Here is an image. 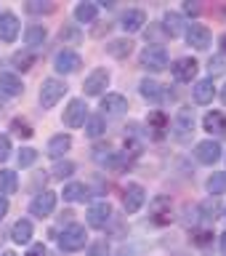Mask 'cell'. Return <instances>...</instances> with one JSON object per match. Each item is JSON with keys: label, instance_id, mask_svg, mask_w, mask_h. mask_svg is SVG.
<instances>
[{"label": "cell", "instance_id": "6da1fadb", "mask_svg": "<svg viewBox=\"0 0 226 256\" xmlns=\"http://www.w3.org/2000/svg\"><path fill=\"white\" fill-rule=\"evenodd\" d=\"M85 240H88V235H85L83 224H69L59 235V246H61V251H80L85 246Z\"/></svg>", "mask_w": 226, "mask_h": 256}, {"label": "cell", "instance_id": "7a4b0ae2", "mask_svg": "<svg viewBox=\"0 0 226 256\" xmlns=\"http://www.w3.org/2000/svg\"><path fill=\"white\" fill-rule=\"evenodd\" d=\"M141 67L149 72H163L168 67V51L163 46H149L141 51Z\"/></svg>", "mask_w": 226, "mask_h": 256}, {"label": "cell", "instance_id": "3957f363", "mask_svg": "<svg viewBox=\"0 0 226 256\" xmlns=\"http://www.w3.org/2000/svg\"><path fill=\"white\" fill-rule=\"evenodd\" d=\"M64 94H67V86L56 78H48L43 83V88H40V104H43L45 110H51L59 104V99H64Z\"/></svg>", "mask_w": 226, "mask_h": 256}, {"label": "cell", "instance_id": "277c9868", "mask_svg": "<svg viewBox=\"0 0 226 256\" xmlns=\"http://www.w3.org/2000/svg\"><path fill=\"white\" fill-rule=\"evenodd\" d=\"M144 203H147V192H144L141 184H128L123 190V208L128 214H139Z\"/></svg>", "mask_w": 226, "mask_h": 256}, {"label": "cell", "instance_id": "5b68a950", "mask_svg": "<svg viewBox=\"0 0 226 256\" xmlns=\"http://www.w3.org/2000/svg\"><path fill=\"white\" fill-rule=\"evenodd\" d=\"M53 208H56V195H53L51 190H45V192H40V195L32 198L29 214H35L37 219H45V216L53 214Z\"/></svg>", "mask_w": 226, "mask_h": 256}, {"label": "cell", "instance_id": "8992f818", "mask_svg": "<svg viewBox=\"0 0 226 256\" xmlns=\"http://www.w3.org/2000/svg\"><path fill=\"white\" fill-rule=\"evenodd\" d=\"M85 120H88L85 102L83 99H72L69 107L64 110V126L67 128H80V126H85Z\"/></svg>", "mask_w": 226, "mask_h": 256}, {"label": "cell", "instance_id": "52a82bcc", "mask_svg": "<svg viewBox=\"0 0 226 256\" xmlns=\"http://www.w3.org/2000/svg\"><path fill=\"white\" fill-rule=\"evenodd\" d=\"M107 86H109V72L99 67V70H93L91 75L85 78L83 91H85V96H99V94L107 91Z\"/></svg>", "mask_w": 226, "mask_h": 256}, {"label": "cell", "instance_id": "ba28073f", "mask_svg": "<svg viewBox=\"0 0 226 256\" xmlns=\"http://www.w3.org/2000/svg\"><path fill=\"white\" fill-rule=\"evenodd\" d=\"M187 43L192 48H197V51H205V48L213 43V32L208 30L205 24H192L187 30Z\"/></svg>", "mask_w": 226, "mask_h": 256}, {"label": "cell", "instance_id": "9c48e42d", "mask_svg": "<svg viewBox=\"0 0 226 256\" xmlns=\"http://www.w3.org/2000/svg\"><path fill=\"white\" fill-rule=\"evenodd\" d=\"M112 219V208L109 203H96L88 208V214H85V222H88V227H93V230H104L109 224Z\"/></svg>", "mask_w": 226, "mask_h": 256}, {"label": "cell", "instance_id": "30bf717a", "mask_svg": "<svg viewBox=\"0 0 226 256\" xmlns=\"http://www.w3.org/2000/svg\"><path fill=\"white\" fill-rule=\"evenodd\" d=\"M80 64H83V59H80L75 51H59L53 59V67L59 75H72V72L80 70Z\"/></svg>", "mask_w": 226, "mask_h": 256}, {"label": "cell", "instance_id": "8fae6325", "mask_svg": "<svg viewBox=\"0 0 226 256\" xmlns=\"http://www.w3.org/2000/svg\"><path fill=\"white\" fill-rule=\"evenodd\" d=\"M171 131H173L176 139H187V136L195 131V115H192V110H187V107L179 110V115H176Z\"/></svg>", "mask_w": 226, "mask_h": 256}, {"label": "cell", "instance_id": "7c38bea8", "mask_svg": "<svg viewBox=\"0 0 226 256\" xmlns=\"http://www.w3.org/2000/svg\"><path fill=\"white\" fill-rule=\"evenodd\" d=\"M195 155H197V160H200V163H205V166H213L216 160L221 158V144H219V142H213V139H205V142H200V144H197Z\"/></svg>", "mask_w": 226, "mask_h": 256}, {"label": "cell", "instance_id": "4fadbf2b", "mask_svg": "<svg viewBox=\"0 0 226 256\" xmlns=\"http://www.w3.org/2000/svg\"><path fill=\"white\" fill-rule=\"evenodd\" d=\"M149 219L155 222V224H171L173 219V214H171V200L168 198H155L152 200V214H149Z\"/></svg>", "mask_w": 226, "mask_h": 256}, {"label": "cell", "instance_id": "5bb4252c", "mask_svg": "<svg viewBox=\"0 0 226 256\" xmlns=\"http://www.w3.org/2000/svg\"><path fill=\"white\" fill-rule=\"evenodd\" d=\"M16 35H19V19L11 11L0 14V40L3 43H13Z\"/></svg>", "mask_w": 226, "mask_h": 256}, {"label": "cell", "instance_id": "9a60e30c", "mask_svg": "<svg viewBox=\"0 0 226 256\" xmlns=\"http://www.w3.org/2000/svg\"><path fill=\"white\" fill-rule=\"evenodd\" d=\"M173 78L181 80V83H189V80L197 78V62L189 59V56H184V59H179L173 64Z\"/></svg>", "mask_w": 226, "mask_h": 256}, {"label": "cell", "instance_id": "2e32d148", "mask_svg": "<svg viewBox=\"0 0 226 256\" xmlns=\"http://www.w3.org/2000/svg\"><path fill=\"white\" fill-rule=\"evenodd\" d=\"M125 107H128V102H125L123 94H107L101 99V112L104 115H123Z\"/></svg>", "mask_w": 226, "mask_h": 256}, {"label": "cell", "instance_id": "e0dca14e", "mask_svg": "<svg viewBox=\"0 0 226 256\" xmlns=\"http://www.w3.org/2000/svg\"><path fill=\"white\" fill-rule=\"evenodd\" d=\"M144 22H147V14L141 8H131V11L123 14V30L125 32H139L144 27Z\"/></svg>", "mask_w": 226, "mask_h": 256}, {"label": "cell", "instance_id": "ac0fdd59", "mask_svg": "<svg viewBox=\"0 0 226 256\" xmlns=\"http://www.w3.org/2000/svg\"><path fill=\"white\" fill-rule=\"evenodd\" d=\"M203 128L208 134H224L226 131V115L219 110H213V112H208V115L203 118Z\"/></svg>", "mask_w": 226, "mask_h": 256}, {"label": "cell", "instance_id": "d6986e66", "mask_svg": "<svg viewBox=\"0 0 226 256\" xmlns=\"http://www.w3.org/2000/svg\"><path fill=\"white\" fill-rule=\"evenodd\" d=\"M72 150V136L67 134H56L51 136V142H48V155L51 158H61L64 152H69Z\"/></svg>", "mask_w": 226, "mask_h": 256}, {"label": "cell", "instance_id": "ffe728a7", "mask_svg": "<svg viewBox=\"0 0 226 256\" xmlns=\"http://www.w3.org/2000/svg\"><path fill=\"white\" fill-rule=\"evenodd\" d=\"M0 91L8 94V96H19L24 91V86L16 75H11V72H0Z\"/></svg>", "mask_w": 226, "mask_h": 256}, {"label": "cell", "instance_id": "44dd1931", "mask_svg": "<svg viewBox=\"0 0 226 256\" xmlns=\"http://www.w3.org/2000/svg\"><path fill=\"white\" fill-rule=\"evenodd\" d=\"M213 94H216V88H213V80H197L195 83V102L197 104H211L213 102Z\"/></svg>", "mask_w": 226, "mask_h": 256}, {"label": "cell", "instance_id": "7402d4cb", "mask_svg": "<svg viewBox=\"0 0 226 256\" xmlns=\"http://www.w3.org/2000/svg\"><path fill=\"white\" fill-rule=\"evenodd\" d=\"M45 38H48L45 27H37V24H32V27H27V32H24V43L29 48H40L45 43Z\"/></svg>", "mask_w": 226, "mask_h": 256}, {"label": "cell", "instance_id": "603a6c76", "mask_svg": "<svg viewBox=\"0 0 226 256\" xmlns=\"http://www.w3.org/2000/svg\"><path fill=\"white\" fill-rule=\"evenodd\" d=\"M147 123H149V128H152V131H155V136H163V134H165V128L171 126V120H168V115H165V112L155 110V112H149Z\"/></svg>", "mask_w": 226, "mask_h": 256}, {"label": "cell", "instance_id": "cb8c5ba5", "mask_svg": "<svg viewBox=\"0 0 226 256\" xmlns=\"http://www.w3.org/2000/svg\"><path fill=\"white\" fill-rule=\"evenodd\" d=\"M88 195H91V192H88V187L80 184V182H72V184L64 187V198H67L69 203H80V200H85Z\"/></svg>", "mask_w": 226, "mask_h": 256}, {"label": "cell", "instance_id": "d4e9b609", "mask_svg": "<svg viewBox=\"0 0 226 256\" xmlns=\"http://www.w3.org/2000/svg\"><path fill=\"white\" fill-rule=\"evenodd\" d=\"M11 235H13L16 243H29V240H32V222L29 219H19V222L13 224Z\"/></svg>", "mask_w": 226, "mask_h": 256}, {"label": "cell", "instance_id": "484cf974", "mask_svg": "<svg viewBox=\"0 0 226 256\" xmlns=\"http://www.w3.org/2000/svg\"><path fill=\"white\" fill-rule=\"evenodd\" d=\"M141 96L144 99H149V102H160L163 99V86L157 83V80H141Z\"/></svg>", "mask_w": 226, "mask_h": 256}, {"label": "cell", "instance_id": "4316f807", "mask_svg": "<svg viewBox=\"0 0 226 256\" xmlns=\"http://www.w3.org/2000/svg\"><path fill=\"white\" fill-rule=\"evenodd\" d=\"M131 51H133V40L131 38H120V40H112L109 43V54L115 56V59H125Z\"/></svg>", "mask_w": 226, "mask_h": 256}, {"label": "cell", "instance_id": "83f0119b", "mask_svg": "<svg viewBox=\"0 0 226 256\" xmlns=\"http://www.w3.org/2000/svg\"><path fill=\"white\" fill-rule=\"evenodd\" d=\"M96 16H99V6H96V3H88V0H85V3H80L77 8H75V19L77 22H96Z\"/></svg>", "mask_w": 226, "mask_h": 256}, {"label": "cell", "instance_id": "f1b7e54d", "mask_svg": "<svg viewBox=\"0 0 226 256\" xmlns=\"http://www.w3.org/2000/svg\"><path fill=\"white\" fill-rule=\"evenodd\" d=\"M93 160L99 166H117V155H115V150H109V147H96Z\"/></svg>", "mask_w": 226, "mask_h": 256}, {"label": "cell", "instance_id": "f546056e", "mask_svg": "<svg viewBox=\"0 0 226 256\" xmlns=\"http://www.w3.org/2000/svg\"><path fill=\"white\" fill-rule=\"evenodd\" d=\"M104 134V118L101 115H91L85 120V136H91V139H99Z\"/></svg>", "mask_w": 226, "mask_h": 256}, {"label": "cell", "instance_id": "4dcf8cb0", "mask_svg": "<svg viewBox=\"0 0 226 256\" xmlns=\"http://www.w3.org/2000/svg\"><path fill=\"white\" fill-rule=\"evenodd\" d=\"M208 192H211V195H224L226 192V174L224 171H216L211 179H208Z\"/></svg>", "mask_w": 226, "mask_h": 256}, {"label": "cell", "instance_id": "1f68e13d", "mask_svg": "<svg viewBox=\"0 0 226 256\" xmlns=\"http://www.w3.org/2000/svg\"><path fill=\"white\" fill-rule=\"evenodd\" d=\"M163 22H165V30H168V35H171V38H179L181 35V16L176 14V11H168L163 16Z\"/></svg>", "mask_w": 226, "mask_h": 256}, {"label": "cell", "instance_id": "d6a6232c", "mask_svg": "<svg viewBox=\"0 0 226 256\" xmlns=\"http://www.w3.org/2000/svg\"><path fill=\"white\" fill-rule=\"evenodd\" d=\"M200 211H203V219H205V222H216V219H219L221 206H219V203H216V200L211 198V200H205V203L200 206Z\"/></svg>", "mask_w": 226, "mask_h": 256}, {"label": "cell", "instance_id": "836d02e7", "mask_svg": "<svg viewBox=\"0 0 226 256\" xmlns=\"http://www.w3.org/2000/svg\"><path fill=\"white\" fill-rule=\"evenodd\" d=\"M11 128H13V134L16 136H21V139H32V126H29V120H24V118H16L13 123H11Z\"/></svg>", "mask_w": 226, "mask_h": 256}, {"label": "cell", "instance_id": "e575fe53", "mask_svg": "<svg viewBox=\"0 0 226 256\" xmlns=\"http://www.w3.org/2000/svg\"><path fill=\"white\" fill-rule=\"evenodd\" d=\"M0 192H5V195L8 192H16V174L13 171H5V168L0 171Z\"/></svg>", "mask_w": 226, "mask_h": 256}, {"label": "cell", "instance_id": "d590c367", "mask_svg": "<svg viewBox=\"0 0 226 256\" xmlns=\"http://www.w3.org/2000/svg\"><path fill=\"white\" fill-rule=\"evenodd\" d=\"M72 174H75V163H72V160H61V163L53 166L56 179H64V176H72Z\"/></svg>", "mask_w": 226, "mask_h": 256}, {"label": "cell", "instance_id": "8d00e7d4", "mask_svg": "<svg viewBox=\"0 0 226 256\" xmlns=\"http://www.w3.org/2000/svg\"><path fill=\"white\" fill-rule=\"evenodd\" d=\"M27 11H32V14H51L53 11V3H37V0H29Z\"/></svg>", "mask_w": 226, "mask_h": 256}, {"label": "cell", "instance_id": "74e56055", "mask_svg": "<svg viewBox=\"0 0 226 256\" xmlns=\"http://www.w3.org/2000/svg\"><path fill=\"white\" fill-rule=\"evenodd\" d=\"M37 160V152L32 150V147H24L21 152H19V166H32Z\"/></svg>", "mask_w": 226, "mask_h": 256}, {"label": "cell", "instance_id": "f35d334b", "mask_svg": "<svg viewBox=\"0 0 226 256\" xmlns=\"http://www.w3.org/2000/svg\"><path fill=\"white\" fill-rule=\"evenodd\" d=\"M32 62H35V59H32V54H16V56H13V64H16L19 70H29Z\"/></svg>", "mask_w": 226, "mask_h": 256}, {"label": "cell", "instance_id": "ab89813d", "mask_svg": "<svg viewBox=\"0 0 226 256\" xmlns=\"http://www.w3.org/2000/svg\"><path fill=\"white\" fill-rule=\"evenodd\" d=\"M88 256H109L107 240H99V243H93V246H91V251H88Z\"/></svg>", "mask_w": 226, "mask_h": 256}, {"label": "cell", "instance_id": "60d3db41", "mask_svg": "<svg viewBox=\"0 0 226 256\" xmlns=\"http://www.w3.org/2000/svg\"><path fill=\"white\" fill-rule=\"evenodd\" d=\"M8 155H11V139H8V136H0V163L8 160Z\"/></svg>", "mask_w": 226, "mask_h": 256}, {"label": "cell", "instance_id": "b9f144b4", "mask_svg": "<svg viewBox=\"0 0 226 256\" xmlns=\"http://www.w3.org/2000/svg\"><path fill=\"white\" fill-rule=\"evenodd\" d=\"M61 40H75V43H77V40H80V32H77V30H61Z\"/></svg>", "mask_w": 226, "mask_h": 256}, {"label": "cell", "instance_id": "7bdbcfd3", "mask_svg": "<svg viewBox=\"0 0 226 256\" xmlns=\"http://www.w3.org/2000/svg\"><path fill=\"white\" fill-rule=\"evenodd\" d=\"M27 256H45V246H43V243H35V246L29 248Z\"/></svg>", "mask_w": 226, "mask_h": 256}, {"label": "cell", "instance_id": "ee69618b", "mask_svg": "<svg viewBox=\"0 0 226 256\" xmlns=\"http://www.w3.org/2000/svg\"><path fill=\"white\" fill-rule=\"evenodd\" d=\"M224 70V59H211V72H221Z\"/></svg>", "mask_w": 226, "mask_h": 256}, {"label": "cell", "instance_id": "f6af8a7d", "mask_svg": "<svg viewBox=\"0 0 226 256\" xmlns=\"http://www.w3.org/2000/svg\"><path fill=\"white\" fill-rule=\"evenodd\" d=\"M8 214V200L5 198H0V222H3V216Z\"/></svg>", "mask_w": 226, "mask_h": 256}, {"label": "cell", "instance_id": "bcb514c9", "mask_svg": "<svg viewBox=\"0 0 226 256\" xmlns=\"http://www.w3.org/2000/svg\"><path fill=\"white\" fill-rule=\"evenodd\" d=\"M221 251L226 254V232H224V235H221Z\"/></svg>", "mask_w": 226, "mask_h": 256}, {"label": "cell", "instance_id": "7dc6e473", "mask_svg": "<svg viewBox=\"0 0 226 256\" xmlns=\"http://www.w3.org/2000/svg\"><path fill=\"white\" fill-rule=\"evenodd\" d=\"M221 102L226 104V83H224V88H221Z\"/></svg>", "mask_w": 226, "mask_h": 256}, {"label": "cell", "instance_id": "c3c4849f", "mask_svg": "<svg viewBox=\"0 0 226 256\" xmlns=\"http://www.w3.org/2000/svg\"><path fill=\"white\" fill-rule=\"evenodd\" d=\"M221 48H224V54H226V35H224V40H221Z\"/></svg>", "mask_w": 226, "mask_h": 256}, {"label": "cell", "instance_id": "681fc988", "mask_svg": "<svg viewBox=\"0 0 226 256\" xmlns=\"http://www.w3.org/2000/svg\"><path fill=\"white\" fill-rule=\"evenodd\" d=\"M3 256H16V254H13V251H5V254H3Z\"/></svg>", "mask_w": 226, "mask_h": 256}]
</instances>
